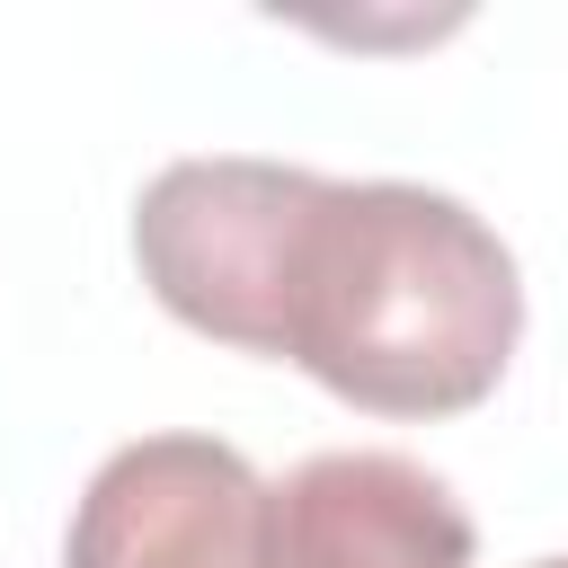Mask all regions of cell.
<instances>
[{
	"mask_svg": "<svg viewBox=\"0 0 568 568\" xmlns=\"http://www.w3.org/2000/svg\"><path fill=\"white\" fill-rule=\"evenodd\" d=\"M133 257L195 337L302 364L373 417H462L524 337L515 248L444 186L320 178L293 160H169Z\"/></svg>",
	"mask_w": 568,
	"mask_h": 568,
	"instance_id": "6da1fadb",
	"label": "cell"
},
{
	"mask_svg": "<svg viewBox=\"0 0 568 568\" xmlns=\"http://www.w3.org/2000/svg\"><path fill=\"white\" fill-rule=\"evenodd\" d=\"M462 497L382 444L266 479L222 435H142L71 506L62 568H470Z\"/></svg>",
	"mask_w": 568,
	"mask_h": 568,
	"instance_id": "7a4b0ae2",
	"label": "cell"
},
{
	"mask_svg": "<svg viewBox=\"0 0 568 568\" xmlns=\"http://www.w3.org/2000/svg\"><path fill=\"white\" fill-rule=\"evenodd\" d=\"M532 568H568V559H532Z\"/></svg>",
	"mask_w": 568,
	"mask_h": 568,
	"instance_id": "3957f363",
	"label": "cell"
}]
</instances>
